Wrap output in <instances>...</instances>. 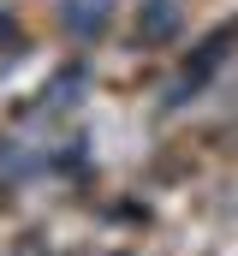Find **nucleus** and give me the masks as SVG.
I'll return each mask as SVG.
<instances>
[{
    "instance_id": "1",
    "label": "nucleus",
    "mask_w": 238,
    "mask_h": 256,
    "mask_svg": "<svg viewBox=\"0 0 238 256\" xmlns=\"http://www.w3.org/2000/svg\"><path fill=\"white\" fill-rule=\"evenodd\" d=\"M60 18L72 36H102L108 30V0H60Z\"/></svg>"
},
{
    "instance_id": "2",
    "label": "nucleus",
    "mask_w": 238,
    "mask_h": 256,
    "mask_svg": "<svg viewBox=\"0 0 238 256\" xmlns=\"http://www.w3.org/2000/svg\"><path fill=\"white\" fill-rule=\"evenodd\" d=\"M173 24H178V12H173V0H155V6H149V18H143V24H137V30H143V36H149V42H161V36H173Z\"/></svg>"
},
{
    "instance_id": "3",
    "label": "nucleus",
    "mask_w": 238,
    "mask_h": 256,
    "mask_svg": "<svg viewBox=\"0 0 238 256\" xmlns=\"http://www.w3.org/2000/svg\"><path fill=\"white\" fill-rule=\"evenodd\" d=\"M18 42H24L18 18H12V12H0V54H18Z\"/></svg>"
}]
</instances>
